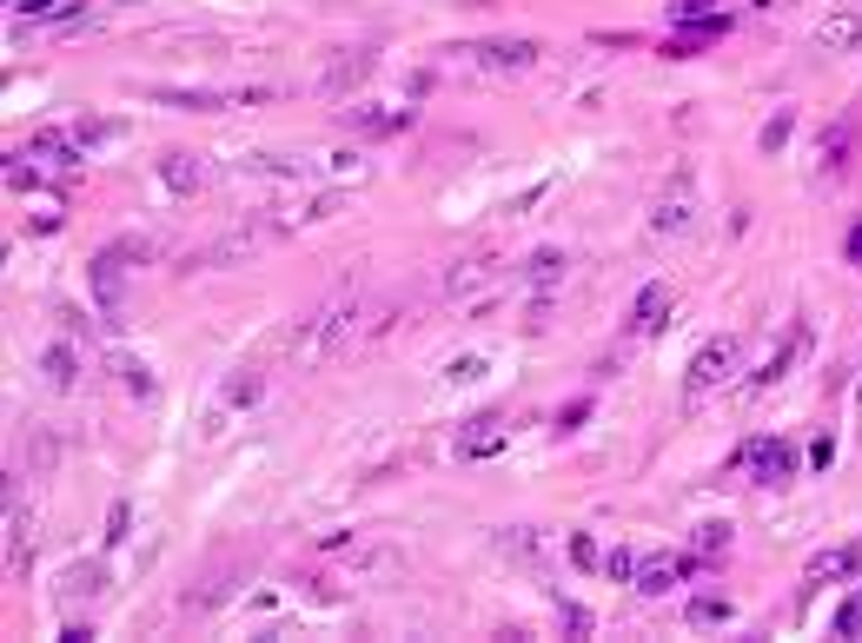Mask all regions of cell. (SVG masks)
I'll use <instances>...</instances> for the list:
<instances>
[{"label":"cell","mask_w":862,"mask_h":643,"mask_svg":"<svg viewBox=\"0 0 862 643\" xmlns=\"http://www.w3.org/2000/svg\"><path fill=\"white\" fill-rule=\"evenodd\" d=\"M126 531H133V505L120 498V505L106 511V551H113V545H126Z\"/></svg>","instance_id":"cell-32"},{"label":"cell","mask_w":862,"mask_h":643,"mask_svg":"<svg viewBox=\"0 0 862 643\" xmlns=\"http://www.w3.org/2000/svg\"><path fill=\"white\" fill-rule=\"evenodd\" d=\"M505 279H511V266H505L498 252H465V259H451V272H445V299H451V305L498 299Z\"/></svg>","instance_id":"cell-3"},{"label":"cell","mask_w":862,"mask_h":643,"mask_svg":"<svg viewBox=\"0 0 862 643\" xmlns=\"http://www.w3.org/2000/svg\"><path fill=\"white\" fill-rule=\"evenodd\" d=\"M40 378H46L53 392H73V385H80V352H73L66 339H53V345L40 352Z\"/></svg>","instance_id":"cell-22"},{"label":"cell","mask_w":862,"mask_h":643,"mask_svg":"<svg viewBox=\"0 0 862 643\" xmlns=\"http://www.w3.org/2000/svg\"><path fill=\"white\" fill-rule=\"evenodd\" d=\"M724 545H730V525H704V531H697V558H704V551L717 558Z\"/></svg>","instance_id":"cell-39"},{"label":"cell","mask_w":862,"mask_h":643,"mask_svg":"<svg viewBox=\"0 0 862 643\" xmlns=\"http://www.w3.org/2000/svg\"><path fill=\"white\" fill-rule=\"evenodd\" d=\"M584 418H591V398H571V405L558 412V425H551V432H558V438H571V432H578Z\"/></svg>","instance_id":"cell-34"},{"label":"cell","mask_w":862,"mask_h":643,"mask_svg":"<svg viewBox=\"0 0 862 643\" xmlns=\"http://www.w3.org/2000/svg\"><path fill=\"white\" fill-rule=\"evenodd\" d=\"M505 438H511V425H505L498 412H485V418H471V425L458 432V458H465V465L498 458V452H505Z\"/></svg>","instance_id":"cell-14"},{"label":"cell","mask_w":862,"mask_h":643,"mask_svg":"<svg viewBox=\"0 0 862 643\" xmlns=\"http://www.w3.org/2000/svg\"><path fill=\"white\" fill-rule=\"evenodd\" d=\"M352 332H359V292H339V299L312 305V312L292 325L285 359H292L299 372H312V365H325L332 352H345V339H352Z\"/></svg>","instance_id":"cell-1"},{"label":"cell","mask_w":862,"mask_h":643,"mask_svg":"<svg viewBox=\"0 0 862 643\" xmlns=\"http://www.w3.org/2000/svg\"><path fill=\"white\" fill-rule=\"evenodd\" d=\"M458 53H471L485 73H525V66H538V40H525V33H505V40H478V46H458Z\"/></svg>","instance_id":"cell-7"},{"label":"cell","mask_w":862,"mask_h":643,"mask_svg":"<svg viewBox=\"0 0 862 643\" xmlns=\"http://www.w3.org/2000/svg\"><path fill=\"white\" fill-rule=\"evenodd\" d=\"M106 246L120 252V266H139V259H153V252H159L146 232H120V239H106Z\"/></svg>","instance_id":"cell-30"},{"label":"cell","mask_w":862,"mask_h":643,"mask_svg":"<svg viewBox=\"0 0 862 643\" xmlns=\"http://www.w3.org/2000/svg\"><path fill=\"white\" fill-rule=\"evenodd\" d=\"M378 73V46H345L325 73H319V93H352L359 80H372Z\"/></svg>","instance_id":"cell-11"},{"label":"cell","mask_w":862,"mask_h":643,"mask_svg":"<svg viewBox=\"0 0 862 643\" xmlns=\"http://www.w3.org/2000/svg\"><path fill=\"white\" fill-rule=\"evenodd\" d=\"M690 226H697V179H690V166H677L664 179V193L651 199V239H677Z\"/></svg>","instance_id":"cell-5"},{"label":"cell","mask_w":862,"mask_h":643,"mask_svg":"<svg viewBox=\"0 0 862 643\" xmlns=\"http://www.w3.org/2000/svg\"><path fill=\"white\" fill-rule=\"evenodd\" d=\"M478 372H485V359H478V352H465V359H451V372H445V378H458V385H465V378H478Z\"/></svg>","instance_id":"cell-42"},{"label":"cell","mask_w":862,"mask_h":643,"mask_svg":"<svg viewBox=\"0 0 862 643\" xmlns=\"http://www.w3.org/2000/svg\"><path fill=\"white\" fill-rule=\"evenodd\" d=\"M690 571H697V558H671V551H664V558H637L631 591H637V598H671Z\"/></svg>","instance_id":"cell-10"},{"label":"cell","mask_w":862,"mask_h":643,"mask_svg":"<svg viewBox=\"0 0 862 643\" xmlns=\"http://www.w3.org/2000/svg\"><path fill=\"white\" fill-rule=\"evenodd\" d=\"M737 359H744L737 332H717V339H704V345L690 352V372H684V405H697V398L724 392V385L737 378Z\"/></svg>","instance_id":"cell-2"},{"label":"cell","mask_w":862,"mask_h":643,"mask_svg":"<svg viewBox=\"0 0 862 643\" xmlns=\"http://www.w3.org/2000/svg\"><path fill=\"white\" fill-rule=\"evenodd\" d=\"M239 578H246V558H232V564H226V578H219V571H206V578H199V591H186V611H212V604H226V598L239 591Z\"/></svg>","instance_id":"cell-21"},{"label":"cell","mask_w":862,"mask_h":643,"mask_svg":"<svg viewBox=\"0 0 862 643\" xmlns=\"http://www.w3.org/2000/svg\"><path fill=\"white\" fill-rule=\"evenodd\" d=\"M564 266H571V252H564V246H544V252H531V259H525V279H531L538 292H551V286L564 279Z\"/></svg>","instance_id":"cell-24"},{"label":"cell","mask_w":862,"mask_h":643,"mask_svg":"<svg viewBox=\"0 0 862 643\" xmlns=\"http://www.w3.org/2000/svg\"><path fill=\"white\" fill-rule=\"evenodd\" d=\"M690 624H730V604H724V598H697V604H690Z\"/></svg>","instance_id":"cell-36"},{"label":"cell","mask_w":862,"mask_h":643,"mask_svg":"<svg viewBox=\"0 0 862 643\" xmlns=\"http://www.w3.org/2000/svg\"><path fill=\"white\" fill-rule=\"evenodd\" d=\"M724 33H730V20H724V13H710V20H690L677 40H664V60H690V53H704V46H710V40H724Z\"/></svg>","instance_id":"cell-20"},{"label":"cell","mask_w":862,"mask_h":643,"mask_svg":"<svg viewBox=\"0 0 862 643\" xmlns=\"http://www.w3.org/2000/svg\"><path fill=\"white\" fill-rule=\"evenodd\" d=\"M850 146H856V113H843V120H837V126L823 133V173H843Z\"/></svg>","instance_id":"cell-26"},{"label":"cell","mask_w":862,"mask_h":643,"mask_svg":"<svg viewBox=\"0 0 862 643\" xmlns=\"http://www.w3.org/2000/svg\"><path fill=\"white\" fill-rule=\"evenodd\" d=\"M671 305H677V292H671V286H644V292L631 299V332H637V339L664 332V325H671Z\"/></svg>","instance_id":"cell-16"},{"label":"cell","mask_w":862,"mask_h":643,"mask_svg":"<svg viewBox=\"0 0 862 643\" xmlns=\"http://www.w3.org/2000/svg\"><path fill=\"white\" fill-rule=\"evenodd\" d=\"M345 120H352V126H365V133H405L418 113H412V106H392V113H378V106H352Z\"/></svg>","instance_id":"cell-25"},{"label":"cell","mask_w":862,"mask_h":643,"mask_svg":"<svg viewBox=\"0 0 862 643\" xmlns=\"http://www.w3.org/2000/svg\"><path fill=\"white\" fill-rule=\"evenodd\" d=\"M717 13V0H671V20L677 27H690V20H710Z\"/></svg>","instance_id":"cell-37"},{"label":"cell","mask_w":862,"mask_h":643,"mask_svg":"<svg viewBox=\"0 0 862 643\" xmlns=\"http://www.w3.org/2000/svg\"><path fill=\"white\" fill-rule=\"evenodd\" d=\"M93 591H100V564L93 558H80V564L60 571V598H93Z\"/></svg>","instance_id":"cell-27"},{"label":"cell","mask_w":862,"mask_h":643,"mask_svg":"<svg viewBox=\"0 0 862 643\" xmlns=\"http://www.w3.org/2000/svg\"><path fill=\"white\" fill-rule=\"evenodd\" d=\"M259 398H266V372H259V365H239V372H226V385H219V398H212V425H226V418L252 412Z\"/></svg>","instance_id":"cell-9"},{"label":"cell","mask_w":862,"mask_h":643,"mask_svg":"<svg viewBox=\"0 0 862 643\" xmlns=\"http://www.w3.org/2000/svg\"><path fill=\"white\" fill-rule=\"evenodd\" d=\"M631 571H637V551H604V578L611 584H631Z\"/></svg>","instance_id":"cell-35"},{"label":"cell","mask_w":862,"mask_h":643,"mask_svg":"<svg viewBox=\"0 0 862 643\" xmlns=\"http://www.w3.org/2000/svg\"><path fill=\"white\" fill-rule=\"evenodd\" d=\"M0 505H7V571L27 578V571H33V511H27V498L13 491V471H7V485H0Z\"/></svg>","instance_id":"cell-6"},{"label":"cell","mask_w":862,"mask_h":643,"mask_svg":"<svg viewBox=\"0 0 862 643\" xmlns=\"http://www.w3.org/2000/svg\"><path fill=\"white\" fill-rule=\"evenodd\" d=\"M803 339H810V332H803V325H790V332H783V345H777V352H770V365H764V372H757V378H750V392H770V385H777V378H783V372H790V359H797V352H803Z\"/></svg>","instance_id":"cell-23"},{"label":"cell","mask_w":862,"mask_h":643,"mask_svg":"<svg viewBox=\"0 0 862 643\" xmlns=\"http://www.w3.org/2000/svg\"><path fill=\"white\" fill-rule=\"evenodd\" d=\"M571 558H578V571H604V551L591 538H571Z\"/></svg>","instance_id":"cell-40"},{"label":"cell","mask_w":862,"mask_h":643,"mask_svg":"<svg viewBox=\"0 0 862 643\" xmlns=\"http://www.w3.org/2000/svg\"><path fill=\"white\" fill-rule=\"evenodd\" d=\"M837 637H862V591L843 604V611H837Z\"/></svg>","instance_id":"cell-38"},{"label":"cell","mask_w":862,"mask_h":643,"mask_svg":"<svg viewBox=\"0 0 862 643\" xmlns=\"http://www.w3.org/2000/svg\"><path fill=\"white\" fill-rule=\"evenodd\" d=\"M843 252H850V266H862V226H850V239H843Z\"/></svg>","instance_id":"cell-43"},{"label":"cell","mask_w":862,"mask_h":643,"mask_svg":"<svg viewBox=\"0 0 862 643\" xmlns=\"http://www.w3.org/2000/svg\"><path fill=\"white\" fill-rule=\"evenodd\" d=\"M159 186H166V193H179V199H193V193L206 186L199 153H159Z\"/></svg>","instance_id":"cell-19"},{"label":"cell","mask_w":862,"mask_h":643,"mask_svg":"<svg viewBox=\"0 0 862 643\" xmlns=\"http://www.w3.org/2000/svg\"><path fill=\"white\" fill-rule=\"evenodd\" d=\"M843 578H862V538L817 551V558H810V571H803V584H810V591H817V584H843Z\"/></svg>","instance_id":"cell-13"},{"label":"cell","mask_w":862,"mask_h":643,"mask_svg":"<svg viewBox=\"0 0 862 643\" xmlns=\"http://www.w3.org/2000/svg\"><path fill=\"white\" fill-rule=\"evenodd\" d=\"M750 478L757 485H790L797 478V445L790 438H757L750 445Z\"/></svg>","instance_id":"cell-12"},{"label":"cell","mask_w":862,"mask_h":643,"mask_svg":"<svg viewBox=\"0 0 862 643\" xmlns=\"http://www.w3.org/2000/svg\"><path fill=\"white\" fill-rule=\"evenodd\" d=\"M790 126H797V106H777V113H770V126H764V139H757V146H764V159H777V153H783Z\"/></svg>","instance_id":"cell-29"},{"label":"cell","mask_w":862,"mask_h":643,"mask_svg":"<svg viewBox=\"0 0 862 643\" xmlns=\"http://www.w3.org/2000/svg\"><path fill=\"white\" fill-rule=\"evenodd\" d=\"M7 7H13V13H20V20H53V13H60V7H53V0H7Z\"/></svg>","instance_id":"cell-41"},{"label":"cell","mask_w":862,"mask_h":643,"mask_svg":"<svg viewBox=\"0 0 862 643\" xmlns=\"http://www.w3.org/2000/svg\"><path fill=\"white\" fill-rule=\"evenodd\" d=\"M113 378H126V392H133V398H153V372H146L133 352H113Z\"/></svg>","instance_id":"cell-28"},{"label":"cell","mask_w":862,"mask_h":643,"mask_svg":"<svg viewBox=\"0 0 862 643\" xmlns=\"http://www.w3.org/2000/svg\"><path fill=\"white\" fill-rule=\"evenodd\" d=\"M146 100L179 106V113H226L232 106V93H212V86H146Z\"/></svg>","instance_id":"cell-17"},{"label":"cell","mask_w":862,"mask_h":643,"mask_svg":"<svg viewBox=\"0 0 862 643\" xmlns=\"http://www.w3.org/2000/svg\"><path fill=\"white\" fill-rule=\"evenodd\" d=\"M272 232L279 226H266V219H246V226H232V232H219V239H206L193 259H186V272H212V266H246L252 252H266L272 246Z\"/></svg>","instance_id":"cell-4"},{"label":"cell","mask_w":862,"mask_h":643,"mask_svg":"<svg viewBox=\"0 0 862 643\" xmlns=\"http://www.w3.org/2000/svg\"><path fill=\"white\" fill-rule=\"evenodd\" d=\"M73 133H80V146H100V139H113V133H126V126H120V120H80Z\"/></svg>","instance_id":"cell-33"},{"label":"cell","mask_w":862,"mask_h":643,"mask_svg":"<svg viewBox=\"0 0 862 643\" xmlns=\"http://www.w3.org/2000/svg\"><path fill=\"white\" fill-rule=\"evenodd\" d=\"M810 46H817V53H850V46H862V0L830 7V13L810 27Z\"/></svg>","instance_id":"cell-8"},{"label":"cell","mask_w":862,"mask_h":643,"mask_svg":"<svg viewBox=\"0 0 862 643\" xmlns=\"http://www.w3.org/2000/svg\"><path fill=\"white\" fill-rule=\"evenodd\" d=\"M27 153H40L46 166H80V159H86L80 133H66V126H40V133L27 139Z\"/></svg>","instance_id":"cell-18"},{"label":"cell","mask_w":862,"mask_h":643,"mask_svg":"<svg viewBox=\"0 0 862 643\" xmlns=\"http://www.w3.org/2000/svg\"><path fill=\"white\" fill-rule=\"evenodd\" d=\"M0 179H7L13 193H33V166H27V153H7V166H0Z\"/></svg>","instance_id":"cell-31"},{"label":"cell","mask_w":862,"mask_h":643,"mask_svg":"<svg viewBox=\"0 0 862 643\" xmlns=\"http://www.w3.org/2000/svg\"><path fill=\"white\" fill-rule=\"evenodd\" d=\"M120 272H126V266H120L113 246H100V252L86 259V286H93V299H100L106 319H120Z\"/></svg>","instance_id":"cell-15"}]
</instances>
